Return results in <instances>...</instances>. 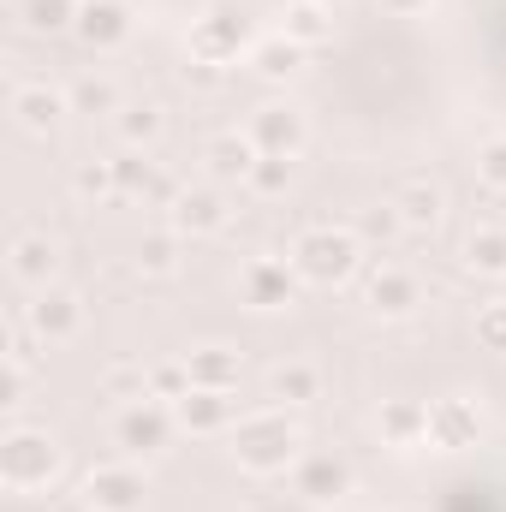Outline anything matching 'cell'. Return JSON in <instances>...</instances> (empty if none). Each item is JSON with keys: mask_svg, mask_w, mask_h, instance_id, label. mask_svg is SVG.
I'll return each mask as SVG.
<instances>
[{"mask_svg": "<svg viewBox=\"0 0 506 512\" xmlns=\"http://www.w3.org/2000/svg\"><path fill=\"white\" fill-rule=\"evenodd\" d=\"M54 465H60V453L48 435H12L6 441V483L12 489H42L54 477Z\"/></svg>", "mask_w": 506, "mask_h": 512, "instance_id": "1", "label": "cell"}, {"mask_svg": "<svg viewBox=\"0 0 506 512\" xmlns=\"http://www.w3.org/2000/svg\"><path fill=\"white\" fill-rule=\"evenodd\" d=\"M292 447H298V435L286 423H274V417H256V423H245V435H239V459L251 471H280L292 459Z\"/></svg>", "mask_w": 506, "mask_h": 512, "instance_id": "2", "label": "cell"}, {"mask_svg": "<svg viewBox=\"0 0 506 512\" xmlns=\"http://www.w3.org/2000/svg\"><path fill=\"white\" fill-rule=\"evenodd\" d=\"M352 256H358V245H352L346 233H310V239L298 245V268H304L310 280H340V274L352 268Z\"/></svg>", "mask_w": 506, "mask_h": 512, "instance_id": "3", "label": "cell"}, {"mask_svg": "<svg viewBox=\"0 0 506 512\" xmlns=\"http://www.w3.org/2000/svg\"><path fill=\"white\" fill-rule=\"evenodd\" d=\"M30 322H36V334L60 340V334H72V328H78V298H66V292H42V298H36V310H30Z\"/></svg>", "mask_w": 506, "mask_h": 512, "instance_id": "4", "label": "cell"}, {"mask_svg": "<svg viewBox=\"0 0 506 512\" xmlns=\"http://www.w3.org/2000/svg\"><path fill=\"white\" fill-rule=\"evenodd\" d=\"M78 30H84V42H120L126 36V12L114 6V0H96V6H84V18H78Z\"/></svg>", "mask_w": 506, "mask_h": 512, "instance_id": "5", "label": "cell"}, {"mask_svg": "<svg viewBox=\"0 0 506 512\" xmlns=\"http://www.w3.org/2000/svg\"><path fill=\"white\" fill-rule=\"evenodd\" d=\"M256 143H262L268 155H292V149H298V120H292L286 108H268V114L256 120Z\"/></svg>", "mask_w": 506, "mask_h": 512, "instance_id": "6", "label": "cell"}, {"mask_svg": "<svg viewBox=\"0 0 506 512\" xmlns=\"http://www.w3.org/2000/svg\"><path fill=\"white\" fill-rule=\"evenodd\" d=\"M90 501L108 507V512H126L131 501H137V483H131L126 471H96V477H90Z\"/></svg>", "mask_w": 506, "mask_h": 512, "instance_id": "7", "label": "cell"}, {"mask_svg": "<svg viewBox=\"0 0 506 512\" xmlns=\"http://www.w3.org/2000/svg\"><path fill=\"white\" fill-rule=\"evenodd\" d=\"M12 114L30 131H48L60 120V96H48V90H18V96H12Z\"/></svg>", "mask_w": 506, "mask_h": 512, "instance_id": "8", "label": "cell"}, {"mask_svg": "<svg viewBox=\"0 0 506 512\" xmlns=\"http://www.w3.org/2000/svg\"><path fill=\"white\" fill-rule=\"evenodd\" d=\"M399 209H405L411 227H435V221H441V191H435V185H405V191H399Z\"/></svg>", "mask_w": 506, "mask_h": 512, "instance_id": "9", "label": "cell"}, {"mask_svg": "<svg viewBox=\"0 0 506 512\" xmlns=\"http://www.w3.org/2000/svg\"><path fill=\"white\" fill-rule=\"evenodd\" d=\"M179 227H191V233L221 227V203H215L209 191H185V197H179Z\"/></svg>", "mask_w": 506, "mask_h": 512, "instance_id": "10", "label": "cell"}, {"mask_svg": "<svg viewBox=\"0 0 506 512\" xmlns=\"http://www.w3.org/2000/svg\"><path fill=\"white\" fill-rule=\"evenodd\" d=\"M179 417H185V423H197V429H215V423H227V399H221V387H203L197 399L185 393Z\"/></svg>", "mask_w": 506, "mask_h": 512, "instance_id": "11", "label": "cell"}, {"mask_svg": "<svg viewBox=\"0 0 506 512\" xmlns=\"http://www.w3.org/2000/svg\"><path fill=\"white\" fill-rule=\"evenodd\" d=\"M12 268H18L24 280H42V274L54 268V245H48V239H18V251H12Z\"/></svg>", "mask_w": 506, "mask_h": 512, "instance_id": "12", "label": "cell"}, {"mask_svg": "<svg viewBox=\"0 0 506 512\" xmlns=\"http://www.w3.org/2000/svg\"><path fill=\"white\" fill-rule=\"evenodd\" d=\"M251 298L256 304H286V298H292V280H286L274 262H262V268H251Z\"/></svg>", "mask_w": 506, "mask_h": 512, "instance_id": "13", "label": "cell"}, {"mask_svg": "<svg viewBox=\"0 0 506 512\" xmlns=\"http://www.w3.org/2000/svg\"><path fill=\"white\" fill-rule=\"evenodd\" d=\"M471 268L506 274V233H477V239H471Z\"/></svg>", "mask_w": 506, "mask_h": 512, "instance_id": "14", "label": "cell"}, {"mask_svg": "<svg viewBox=\"0 0 506 512\" xmlns=\"http://www.w3.org/2000/svg\"><path fill=\"white\" fill-rule=\"evenodd\" d=\"M120 435H126V447L149 453V447H161V417H143V411H131L126 423H120Z\"/></svg>", "mask_w": 506, "mask_h": 512, "instance_id": "15", "label": "cell"}, {"mask_svg": "<svg viewBox=\"0 0 506 512\" xmlns=\"http://www.w3.org/2000/svg\"><path fill=\"white\" fill-rule=\"evenodd\" d=\"M120 126H126L131 143H149V137L161 131V108H155V102H137V108H126V120H120Z\"/></svg>", "mask_w": 506, "mask_h": 512, "instance_id": "16", "label": "cell"}, {"mask_svg": "<svg viewBox=\"0 0 506 512\" xmlns=\"http://www.w3.org/2000/svg\"><path fill=\"white\" fill-rule=\"evenodd\" d=\"M376 304H381V310H411V280L381 274V280H376Z\"/></svg>", "mask_w": 506, "mask_h": 512, "instance_id": "17", "label": "cell"}, {"mask_svg": "<svg viewBox=\"0 0 506 512\" xmlns=\"http://www.w3.org/2000/svg\"><path fill=\"white\" fill-rule=\"evenodd\" d=\"M215 173H251V143H215Z\"/></svg>", "mask_w": 506, "mask_h": 512, "instance_id": "18", "label": "cell"}, {"mask_svg": "<svg viewBox=\"0 0 506 512\" xmlns=\"http://www.w3.org/2000/svg\"><path fill=\"white\" fill-rule=\"evenodd\" d=\"M274 393H280V399H310V393H316V376L292 364V370H280V376H274Z\"/></svg>", "mask_w": 506, "mask_h": 512, "instance_id": "19", "label": "cell"}, {"mask_svg": "<svg viewBox=\"0 0 506 512\" xmlns=\"http://www.w3.org/2000/svg\"><path fill=\"white\" fill-rule=\"evenodd\" d=\"M304 489H310V501H328V489H340V465H310Z\"/></svg>", "mask_w": 506, "mask_h": 512, "instance_id": "20", "label": "cell"}, {"mask_svg": "<svg viewBox=\"0 0 506 512\" xmlns=\"http://www.w3.org/2000/svg\"><path fill=\"white\" fill-rule=\"evenodd\" d=\"M30 24L36 30H60L66 24V0H30Z\"/></svg>", "mask_w": 506, "mask_h": 512, "instance_id": "21", "label": "cell"}, {"mask_svg": "<svg viewBox=\"0 0 506 512\" xmlns=\"http://www.w3.org/2000/svg\"><path fill=\"white\" fill-rule=\"evenodd\" d=\"M137 256H143V268H173V239H149Z\"/></svg>", "mask_w": 506, "mask_h": 512, "instance_id": "22", "label": "cell"}, {"mask_svg": "<svg viewBox=\"0 0 506 512\" xmlns=\"http://www.w3.org/2000/svg\"><path fill=\"white\" fill-rule=\"evenodd\" d=\"M483 173H489L495 185H506V143H495V149L483 155Z\"/></svg>", "mask_w": 506, "mask_h": 512, "instance_id": "23", "label": "cell"}, {"mask_svg": "<svg viewBox=\"0 0 506 512\" xmlns=\"http://www.w3.org/2000/svg\"><path fill=\"white\" fill-rule=\"evenodd\" d=\"M78 102H84V108H108V102H114V90H108V84H84V90H78Z\"/></svg>", "mask_w": 506, "mask_h": 512, "instance_id": "24", "label": "cell"}, {"mask_svg": "<svg viewBox=\"0 0 506 512\" xmlns=\"http://www.w3.org/2000/svg\"><path fill=\"white\" fill-rule=\"evenodd\" d=\"M78 191H108V167H84L78 173Z\"/></svg>", "mask_w": 506, "mask_h": 512, "instance_id": "25", "label": "cell"}, {"mask_svg": "<svg viewBox=\"0 0 506 512\" xmlns=\"http://www.w3.org/2000/svg\"><path fill=\"white\" fill-rule=\"evenodd\" d=\"M483 334H489L495 346H506V310H489V316H483Z\"/></svg>", "mask_w": 506, "mask_h": 512, "instance_id": "26", "label": "cell"}, {"mask_svg": "<svg viewBox=\"0 0 506 512\" xmlns=\"http://www.w3.org/2000/svg\"><path fill=\"white\" fill-rule=\"evenodd\" d=\"M298 36H316V6H298Z\"/></svg>", "mask_w": 506, "mask_h": 512, "instance_id": "27", "label": "cell"}, {"mask_svg": "<svg viewBox=\"0 0 506 512\" xmlns=\"http://www.w3.org/2000/svg\"><path fill=\"white\" fill-rule=\"evenodd\" d=\"M387 6H399V12H405V6H417V0H387Z\"/></svg>", "mask_w": 506, "mask_h": 512, "instance_id": "28", "label": "cell"}]
</instances>
